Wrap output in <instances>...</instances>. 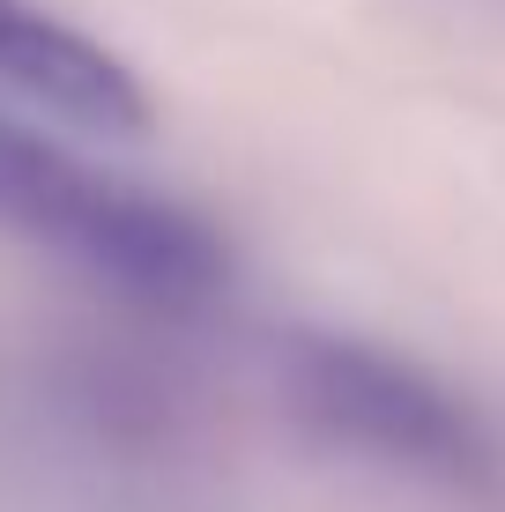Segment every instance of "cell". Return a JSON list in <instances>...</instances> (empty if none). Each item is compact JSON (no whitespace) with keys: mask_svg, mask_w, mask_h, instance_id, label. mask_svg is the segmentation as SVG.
<instances>
[{"mask_svg":"<svg viewBox=\"0 0 505 512\" xmlns=\"http://www.w3.org/2000/svg\"><path fill=\"white\" fill-rule=\"evenodd\" d=\"M97 193H104V179H90L67 149H52L30 127L0 119V223L8 231L75 245L90 208H97Z\"/></svg>","mask_w":505,"mask_h":512,"instance_id":"277c9868","label":"cell"},{"mask_svg":"<svg viewBox=\"0 0 505 512\" xmlns=\"http://www.w3.org/2000/svg\"><path fill=\"white\" fill-rule=\"evenodd\" d=\"M0 75H8L15 90H30L38 104H52L60 119H75V127H97V134H142L149 127L142 82L104 45H90L82 30L52 23L38 8H23L15 30L0 38Z\"/></svg>","mask_w":505,"mask_h":512,"instance_id":"3957f363","label":"cell"},{"mask_svg":"<svg viewBox=\"0 0 505 512\" xmlns=\"http://www.w3.org/2000/svg\"><path fill=\"white\" fill-rule=\"evenodd\" d=\"M75 253L90 260L97 275H112L127 297L171 305V312L208 305V297L223 290V275H231V253H223V238L208 231L201 216H186V208H171V201H149V193H134V186H112V179H104Z\"/></svg>","mask_w":505,"mask_h":512,"instance_id":"7a4b0ae2","label":"cell"},{"mask_svg":"<svg viewBox=\"0 0 505 512\" xmlns=\"http://www.w3.org/2000/svg\"><path fill=\"white\" fill-rule=\"evenodd\" d=\"M15 15H23V0H0V38L15 30Z\"/></svg>","mask_w":505,"mask_h":512,"instance_id":"5b68a950","label":"cell"},{"mask_svg":"<svg viewBox=\"0 0 505 512\" xmlns=\"http://www.w3.org/2000/svg\"><path fill=\"white\" fill-rule=\"evenodd\" d=\"M283 386L305 423L364 453H387L402 468L454 475L476 483L491 468V438L461 409L431 372L387 357L372 342H342V334H290L283 349Z\"/></svg>","mask_w":505,"mask_h":512,"instance_id":"6da1fadb","label":"cell"}]
</instances>
